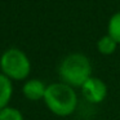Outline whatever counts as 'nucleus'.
Here are the masks:
<instances>
[{"label":"nucleus","mask_w":120,"mask_h":120,"mask_svg":"<svg viewBox=\"0 0 120 120\" xmlns=\"http://www.w3.org/2000/svg\"><path fill=\"white\" fill-rule=\"evenodd\" d=\"M107 34L117 43L120 44V11L112 14L111 18L109 19L107 25Z\"/></svg>","instance_id":"nucleus-8"},{"label":"nucleus","mask_w":120,"mask_h":120,"mask_svg":"<svg viewBox=\"0 0 120 120\" xmlns=\"http://www.w3.org/2000/svg\"><path fill=\"white\" fill-rule=\"evenodd\" d=\"M47 86L48 85H45L39 79H30L22 86V93L30 101H39V99H44Z\"/></svg>","instance_id":"nucleus-5"},{"label":"nucleus","mask_w":120,"mask_h":120,"mask_svg":"<svg viewBox=\"0 0 120 120\" xmlns=\"http://www.w3.org/2000/svg\"><path fill=\"white\" fill-rule=\"evenodd\" d=\"M12 94H13V86L11 79L7 78L4 74H0V110L8 106Z\"/></svg>","instance_id":"nucleus-6"},{"label":"nucleus","mask_w":120,"mask_h":120,"mask_svg":"<svg viewBox=\"0 0 120 120\" xmlns=\"http://www.w3.org/2000/svg\"><path fill=\"white\" fill-rule=\"evenodd\" d=\"M1 74L11 80H23L31 71V63L23 50L18 48H9L0 57Z\"/></svg>","instance_id":"nucleus-3"},{"label":"nucleus","mask_w":120,"mask_h":120,"mask_svg":"<svg viewBox=\"0 0 120 120\" xmlns=\"http://www.w3.org/2000/svg\"><path fill=\"white\" fill-rule=\"evenodd\" d=\"M0 120H23V115L19 110L7 106L0 110Z\"/></svg>","instance_id":"nucleus-9"},{"label":"nucleus","mask_w":120,"mask_h":120,"mask_svg":"<svg viewBox=\"0 0 120 120\" xmlns=\"http://www.w3.org/2000/svg\"><path fill=\"white\" fill-rule=\"evenodd\" d=\"M58 74L62 83L70 86H80L90 78V61L83 53H71L61 61Z\"/></svg>","instance_id":"nucleus-2"},{"label":"nucleus","mask_w":120,"mask_h":120,"mask_svg":"<svg viewBox=\"0 0 120 120\" xmlns=\"http://www.w3.org/2000/svg\"><path fill=\"white\" fill-rule=\"evenodd\" d=\"M116 47H117V43L110 36L109 34L102 36L101 39L97 41V49H98L99 53L105 56H109V54H112V53L116 50Z\"/></svg>","instance_id":"nucleus-7"},{"label":"nucleus","mask_w":120,"mask_h":120,"mask_svg":"<svg viewBox=\"0 0 120 120\" xmlns=\"http://www.w3.org/2000/svg\"><path fill=\"white\" fill-rule=\"evenodd\" d=\"M47 107L58 116H68L76 110L78 96L72 86L65 83H52L44 96Z\"/></svg>","instance_id":"nucleus-1"},{"label":"nucleus","mask_w":120,"mask_h":120,"mask_svg":"<svg viewBox=\"0 0 120 120\" xmlns=\"http://www.w3.org/2000/svg\"><path fill=\"white\" fill-rule=\"evenodd\" d=\"M84 98L90 103H101L107 96V85L98 78H90L81 85Z\"/></svg>","instance_id":"nucleus-4"}]
</instances>
